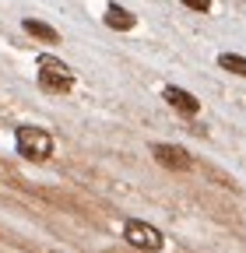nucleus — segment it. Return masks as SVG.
<instances>
[{
	"label": "nucleus",
	"instance_id": "f257e3e1",
	"mask_svg": "<svg viewBox=\"0 0 246 253\" xmlns=\"http://www.w3.org/2000/svg\"><path fill=\"white\" fill-rule=\"evenodd\" d=\"M39 88L49 95H67L74 88V74L67 63H60L53 56H39Z\"/></svg>",
	"mask_w": 246,
	"mask_h": 253
},
{
	"label": "nucleus",
	"instance_id": "20e7f679",
	"mask_svg": "<svg viewBox=\"0 0 246 253\" xmlns=\"http://www.w3.org/2000/svg\"><path fill=\"white\" fill-rule=\"evenodd\" d=\"M151 155L159 158V166H165V169H172V172L194 169V158L187 155V148H179V144H155V148H151Z\"/></svg>",
	"mask_w": 246,
	"mask_h": 253
},
{
	"label": "nucleus",
	"instance_id": "7ed1b4c3",
	"mask_svg": "<svg viewBox=\"0 0 246 253\" xmlns=\"http://www.w3.org/2000/svg\"><path fill=\"white\" fill-rule=\"evenodd\" d=\"M123 239H127L130 246H137V250H148V253H159L162 250V232L155 229V225H148V221H137V218H130L127 225H123Z\"/></svg>",
	"mask_w": 246,
	"mask_h": 253
},
{
	"label": "nucleus",
	"instance_id": "0eeeda50",
	"mask_svg": "<svg viewBox=\"0 0 246 253\" xmlns=\"http://www.w3.org/2000/svg\"><path fill=\"white\" fill-rule=\"evenodd\" d=\"M106 25L116 28V32H130V28L137 25V18H134L127 7H116V4H113V7L106 11Z\"/></svg>",
	"mask_w": 246,
	"mask_h": 253
},
{
	"label": "nucleus",
	"instance_id": "39448f33",
	"mask_svg": "<svg viewBox=\"0 0 246 253\" xmlns=\"http://www.w3.org/2000/svg\"><path fill=\"white\" fill-rule=\"evenodd\" d=\"M162 99L176 109V113H183V116H197L201 113V102L194 99V95L187 91V88H176V84H169L165 91H162Z\"/></svg>",
	"mask_w": 246,
	"mask_h": 253
},
{
	"label": "nucleus",
	"instance_id": "f03ea898",
	"mask_svg": "<svg viewBox=\"0 0 246 253\" xmlns=\"http://www.w3.org/2000/svg\"><path fill=\"white\" fill-rule=\"evenodd\" d=\"M18 151L28 158V162H46L53 155V134L42 130V126H18Z\"/></svg>",
	"mask_w": 246,
	"mask_h": 253
},
{
	"label": "nucleus",
	"instance_id": "423d86ee",
	"mask_svg": "<svg viewBox=\"0 0 246 253\" xmlns=\"http://www.w3.org/2000/svg\"><path fill=\"white\" fill-rule=\"evenodd\" d=\"M21 28H25V32H28L32 39H42V42H60V32H56L53 25H46V21L25 18V21H21Z\"/></svg>",
	"mask_w": 246,
	"mask_h": 253
},
{
	"label": "nucleus",
	"instance_id": "6e6552de",
	"mask_svg": "<svg viewBox=\"0 0 246 253\" xmlns=\"http://www.w3.org/2000/svg\"><path fill=\"white\" fill-rule=\"evenodd\" d=\"M218 67H225V71L236 74V78H246V56H239V53H222V56H218Z\"/></svg>",
	"mask_w": 246,
	"mask_h": 253
},
{
	"label": "nucleus",
	"instance_id": "1a4fd4ad",
	"mask_svg": "<svg viewBox=\"0 0 246 253\" xmlns=\"http://www.w3.org/2000/svg\"><path fill=\"white\" fill-rule=\"evenodd\" d=\"M183 4H187L190 11H201V14H204V11H211V0H183Z\"/></svg>",
	"mask_w": 246,
	"mask_h": 253
}]
</instances>
